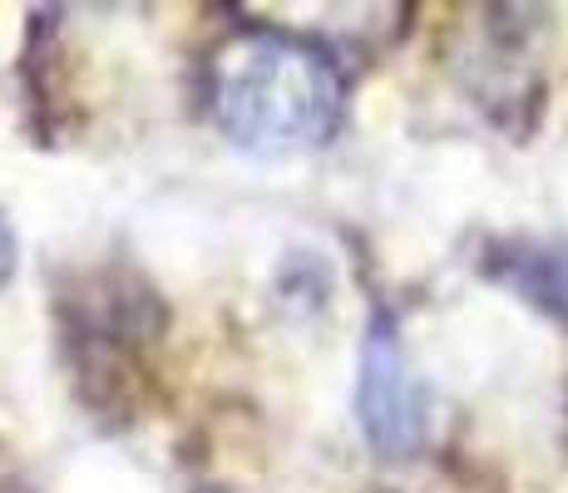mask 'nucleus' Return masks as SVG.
Wrapping results in <instances>:
<instances>
[{"instance_id": "1", "label": "nucleus", "mask_w": 568, "mask_h": 493, "mask_svg": "<svg viewBox=\"0 0 568 493\" xmlns=\"http://www.w3.org/2000/svg\"><path fill=\"white\" fill-rule=\"evenodd\" d=\"M207 119L253 158H297L336 138L346 80L322 45L287 30H237L207 60Z\"/></svg>"}, {"instance_id": "2", "label": "nucleus", "mask_w": 568, "mask_h": 493, "mask_svg": "<svg viewBox=\"0 0 568 493\" xmlns=\"http://www.w3.org/2000/svg\"><path fill=\"white\" fill-rule=\"evenodd\" d=\"M356 420L366 440L390 459H406L425 440V386L406 366V350L390 331H371L362 346V376H356Z\"/></svg>"}, {"instance_id": "3", "label": "nucleus", "mask_w": 568, "mask_h": 493, "mask_svg": "<svg viewBox=\"0 0 568 493\" xmlns=\"http://www.w3.org/2000/svg\"><path fill=\"white\" fill-rule=\"evenodd\" d=\"M10 271H16V233H10V223L0 217V287L10 281Z\"/></svg>"}]
</instances>
